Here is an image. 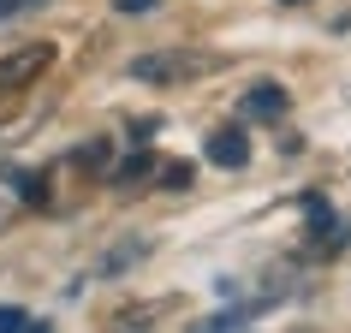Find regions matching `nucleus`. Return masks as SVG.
Returning <instances> with one entry per match:
<instances>
[{"mask_svg":"<svg viewBox=\"0 0 351 333\" xmlns=\"http://www.w3.org/2000/svg\"><path fill=\"white\" fill-rule=\"evenodd\" d=\"M215 66V54H185V48H167V54H137L131 60V77L137 84H191Z\"/></svg>","mask_w":351,"mask_h":333,"instance_id":"f257e3e1","label":"nucleus"},{"mask_svg":"<svg viewBox=\"0 0 351 333\" xmlns=\"http://www.w3.org/2000/svg\"><path fill=\"white\" fill-rule=\"evenodd\" d=\"M48 66H54V48H48V42H30V48H19V54H6V60H0V95L36 84Z\"/></svg>","mask_w":351,"mask_h":333,"instance_id":"f03ea898","label":"nucleus"},{"mask_svg":"<svg viewBox=\"0 0 351 333\" xmlns=\"http://www.w3.org/2000/svg\"><path fill=\"white\" fill-rule=\"evenodd\" d=\"M286 108H292V95L280 90V84H256V90H244V101H239L244 119H286Z\"/></svg>","mask_w":351,"mask_h":333,"instance_id":"7ed1b4c3","label":"nucleus"},{"mask_svg":"<svg viewBox=\"0 0 351 333\" xmlns=\"http://www.w3.org/2000/svg\"><path fill=\"white\" fill-rule=\"evenodd\" d=\"M208 161L215 166H244L250 161V137H244V125H221L215 137H208Z\"/></svg>","mask_w":351,"mask_h":333,"instance_id":"20e7f679","label":"nucleus"},{"mask_svg":"<svg viewBox=\"0 0 351 333\" xmlns=\"http://www.w3.org/2000/svg\"><path fill=\"white\" fill-rule=\"evenodd\" d=\"M6 185L19 190L24 203H48V179H42V173H30V166H6Z\"/></svg>","mask_w":351,"mask_h":333,"instance_id":"39448f33","label":"nucleus"},{"mask_svg":"<svg viewBox=\"0 0 351 333\" xmlns=\"http://www.w3.org/2000/svg\"><path fill=\"white\" fill-rule=\"evenodd\" d=\"M143 173H155V155H149V149L137 143V155H125V161L113 166V185H137Z\"/></svg>","mask_w":351,"mask_h":333,"instance_id":"423d86ee","label":"nucleus"},{"mask_svg":"<svg viewBox=\"0 0 351 333\" xmlns=\"http://www.w3.org/2000/svg\"><path fill=\"white\" fill-rule=\"evenodd\" d=\"M137 256H149V238H131V244H119V250H108L101 274H125V262H137Z\"/></svg>","mask_w":351,"mask_h":333,"instance_id":"0eeeda50","label":"nucleus"},{"mask_svg":"<svg viewBox=\"0 0 351 333\" xmlns=\"http://www.w3.org/2000/svg\"><path fill=\"white\" fill-rule=\"evenodd\" d=\"M191 173H197L191 161H167V166H161V185H167V190H185V185H191Z\"/></svg>","mask_w":351,"mask_h":333,"instance_id":"6e6552de","label":"nucleus"},{"mask_svg":"<svg viewBox=\"0 0 351 333\" xmlns=\"http://www.w3.org/2000/svg\"><path fill=\"white\" fill-rule=\"evenodd\" d=\"M304 214H310V232H328L333 226V208L322 203V197H304Z\"/></svg>","mask_w":351,"mask_h":333,"instance_id":"1a4fd4ad","label":"nucleus"},{"mask_svg":"<svg viewBox=\"0 0 351 333\" xmlns=\"http://www.w3.org/2000/svg\"><path fill=\"white\" fill-rule=\"evenodd\" d=\"M24 321H30V315H24L19 304H0V333H24Z\"/></svg>","mask_w":351,"mask_h":333,"instance_id":"9d476101","label":"nucleus"},{"mask_svg":"<svg viewBox=\"0 0 351 333\" xmlns=\"http://www.w3.org/2000/svg\"><path fill=\"white\" fill-rule=\"evenodd\" d=\"M155 125H161V119H131V143H149V137H155Z\"/></svg>","mask_w":351,"mask_h":333,"instance_id":"9b49d317","label":"nucleus"},{"mask_svg":"<svg viewBox=\"0 0 351 333\" xmlns=\"http://www.w3.org/2000/svg\"><path fill=\"white\" fill-rule=\"evenodd\" d=\"M119 12H149V6H161V0H113Z\"/></svg>","mask_w":351,"mask_h":333,"instance_id":"f8f14e48","label":"nucleus"},{"mask_svg":"<svg viewBox=\"0 0 351 333\" xmlns=\"http://www.w3.org/2000/svg\"><path fill=\"white\" fill-rule=\"evenodd\" d=\"M24 333H54V328H48V321H24Z\"/></svg>","mask_w":351,"mask_h":333,"instance_id":"ddd939ff","label":"nucleus"},{"mask_svg":"<svg viewBox=\"0 0 351 333\" xmlns=\"http://www.w3.org/2000/svg\"><path fill=\"white\" fill-rule=\"evenodd\" d=\"M12 6H19V0H0V12H12Z\"/></svg>","mask_w":351,"mask_h":333,"instance_id":"4468645a","label":"nucleus"},{"mask_svg":"<svg viewBox=\"0 0 351 333\" xmlns=\"http://www.w3.org/2000/svg\"><path fill=\"white\" fill-rule=\"evenodd\" d=\"M286 6H304V0H286Z\"/></svg>","mask_w":351,"mask_h":333,"instance_id":"2eb2a0df","label":"nucleus"}]
</instances>
